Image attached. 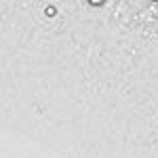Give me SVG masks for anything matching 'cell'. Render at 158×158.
Here are the masks:
<instances>
[{
	"label": "cell",
	"instance_id": "6da1fadb",
	"mask_svg": "<svg viewBox=\"0 0 158 158\" xmlns=\"http://www.w3.org/2000/svg\"><path fill=\"white\" fill-rule=\"evenodd\" d=\"M103 0H91V4H101Z\"/></svg>",
	"mask_w": 158,
	"mask_h": 158
}]
</instances>
